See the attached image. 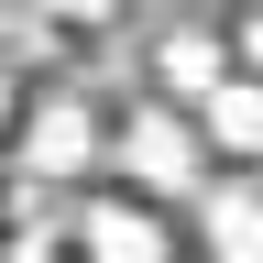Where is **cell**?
<instances>
[{
	"label": "cell",
	"instance_id": "1",
	"mask_svg": "<svg viewBox=\"0 0 263 263\" xmlns=\"http://www.w3.org/2000/svg\"><path fill=\"white\" fill-rule=\"evenodd\" d=\"M209 154H219V143H209V121H186V99H143V110L121 121V143H110V164H121L143 197H186Z\"/></svg>",
	"mask_w": 263,
	"mask_h": 263
},
{
	"label": "cell",
	"instance_id": "2",
	"mask_svg": "<svg viewBox=\"0 0 263 263\" xmlns=\"http://www.w3.org/2000/svg\"><path fill=\"white\" fill-rule=\"evenodd\" d=\"M99 154H110V132H99L88 88H44V99H33V121H22V143H11V176L66 186V176H77V164H99Z\"/></svg>",
	"mask_w": 263,
	"mask_h": 263
},
{
	"label": "cell",
	"instance_id": "3",
	"mask_svg": "<svg viewBox=\"0 0 263 263\" xmlns=\"http://www.w3.org/2000/svg\"><path fill=\"white\" fill-rule=\"evenodd\" d=\"M66 241L77 252H164L176 230L154 209H132V197H77V209H66Z\"/></svg>",
	"mask_w": 263,
	"mask_h": 263
},
{
	"label": "cell",
	"instance_id": "4",
	"mask_svg": "<svg viewBox=\"0 0 263 263\" xmlns=\"http://www.w3.org/2000/svg\"><path fill=\"white\" fill-rule=\"evenodd\" d=\"M197 121H209V143H219V154L263 164V77H252V66H230V77L197 99Z\"/></svg>",
	"mask_w": 263,
	"mask_h": 263
},
{
	"label": "cell",
	"instance_id": "5",
	"mask_svg": "<svg viewBox=\"0 0 263 263\" xmlns=\"http://www.w3.org/2000/svg\"><path fill=\"white\" fill-rule=\"evenodd\" d=\"M230 66H241V55H230L219 33H197V22H186V33H164V44H154V77H164V99H186V110H197V99H209V88L230 77Z\"/></svg>",
	"mask_w": 263,
	"mask_h": 263
},
{
	"label": "cell",
	"instance_id": "6",
	"mask_svg": "<svg viewBox=\"0 0 263 263\" xmlns=\"http://www.w3.org/2000/svg\"><path fill=\"white\" fill-rule=\"evenodd\" d=\"M209 241H219V252H263V176L209 197Z\"/></svg>",
	"mask_w": 263,
	"mask_h": 263
},
{
	"label": "cell",
	"instance_id": "7",
	"mask_svg": "<svg viewBox=\"0 0 263 263\" xmlns=\"http://www.w3.org/2000/svg\"><path fill=\"white\" fill-rule=\"evenodd\" d=\"M22 11H33V22H55V33H77V22L99 33V22H121V0H22Z\"/></svg>",
	"mask_w": 263,
	"mask_h": 263
},
{
	"label": "cell",
	"instance_id": "8",
	"mask_svg": "<svg viewBox=\"0 0 263 263\" xmlns=\"http://www.w3.org/2000/svg\"><path fill=\"white\" fill-rule=\"evenodd\" d=\"M11 121H22V77H11V55H0V143H11Z\"/></svg>",
	"mask_w": 263,
	"mask_h": 263
},
{
	"label": "cell",
	"instance_id": "9",
	"mask_svg": "<svg viewBox=\"0 0 263 263\" xmlns=\"http://www.w3.org/2000/svg\"><path fill=\"white\" fill-rule=\"evenodd\" d=\"M230 55H241V66H252V77H263V11L241 22V44H230Z\"/></svg>",
	"mask_w": 263,
	"mask_h": 263
},
{
	"label": "cell",
	"instance_id": "10",
	"mask_svg": "<svg viewBox=\"0 0 263 263\" xmlns=\"http://www.w3.org/2000/svg\"><path fill=\"white\" fill-rule=\"evenodd\" d=\"M252 176H263V164H252Z\"/></svg>",
	"mask_w": 263,
	"mask_h": 263
}]
</instances>
